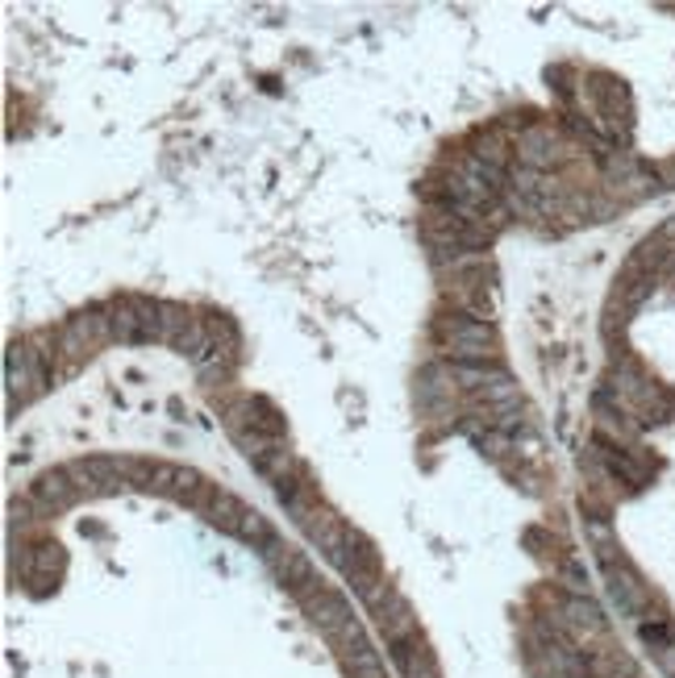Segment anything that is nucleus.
<instances>
[{
	"label": "nucleus",
	"mask_w": 675,
	"mask_h": 678,
	"mask_svg": "<svg viewBox=\"0 0 675 678\" xmlns=\"http://www.w3.org/2000/svg\"><path fill=\"white\" fill-rule=\"evenodd\" d=\"M438 346L454 355V362H471V367H492L497 358V333L492 325L480 317H463V312H447L438 317Z\"/></svg>",
	"instance_id": "nucleus-1"
},
{
	"label": "nucleus",
	"mask_w": 675,
	"mask_h": 678,
	"mask_svg": "<svg viewBox=\"0 0 675 678\" xmlns=\"http://www.w3.org/2000/svg\"><path fill=\"white\" fill-rule=\"evenodd\" d=\"M334 566L342 571V578H347L350 587H355V595L359 599H371V595L380 592V587H388V578H383V562H380V549L367 542L364 533H355L350 528L347 545L338 549V558H334Z\"/></svg>",
	"instance_id": "nucleus-2"
},
{
	"label": "nucleus",
	"mask_w": 675,
	"mask_h": 678,
	"mask_svg": "<svg viewBox=\"0 0 675 678\" xmlns=\"http://www.w3.org/2000/svg\"><path fill=\"white\" fill-rule=\"evenodd\" d=\"M367 612H371V625L380 628V637L388 645H400L417 637V616L409 608V599L392 587H380V592L367 599Z\"/></svg>",
	"instance_id": "nucleus-3"
},
{
	"label": "nucleus",
	"mask_w": 675,
	"mask_h": 678,
	"mask_svg": "<svg viewBox=\"0 0 675 678\" xmlns=\"http://www.w3.org/2000/svg\"><path fill=\"white\" fill-rule=\"evenodd\" d=\"M267 562H272V571H276V578L288 587V592L296 595V599H309L313 592H321V578H317V566H313L300 549H293V545H284L276 537V542L267 545Z\"/></svg>",
	"instance_id": "nucleus-4"
},
{
	"label": "nucleus",
	"mask_w": 675,
	"mask_h": 678,
	"mask_svg": "<svg viewBox=\"0 0 675 678\" xmlns=\"http://www.w3.org/2000/svg\"><path fill=\"white\" fill-rule=\"evenodd\" d=\"M300 604H305L309 620L321 628V637H326L329 645L338 641L347 628L359 625V620H355V608H350V599L342 592H334V587H321V592H313L309 599H300Z\"/></svg>",
	"instance_id": "nucleus-5"
},
{
	"label": "nucleus",
	"mask_w": 675,
	"mask_h": 678,
	"mask_svg": "<svg viewBox=\"0 0 675 678\" xmlns=\"http://www.w3.org/2000/svg\"><path fill=\"white\" fill-rule=\"evenodd\" d=\"M334 649H338V658H342V666H347L350 678H388L380 654L371 649V641L364 637V628H359V625L347 628V633L334 641Z\"/></svg>",
	"instance_id": "nucleus-6"
},
{
	"label": "nucleus",
	"mask_w": 675,
	"mask_h": 678,
	"mask_svg": "<svg viewBox=\"0 0 675 678\" xmlns=\"http://www.w3.org/2000/svg\"><path fill=\"white\" fill-rule=\"evenodd\" d=\"M300 528H305V537H309V542L317 545L329 562L338 558V549H342V545H347V537H350V525L334 508H326V504H317V508L300 521Z\"/></svg>",
	"instance_id": "nucleus-7"
},
{
	"label": "nucleus",
	"mask_w": 675,
	"mask_h": 678,
	"mask_svg": "<svg viewBox=\"0 0 675 678\" xmlns=\"http://www.w3.org/2000/svg\"><path fill=\"white\" fill-rule=\"evenodd\" d=\"M30 495H34V504H42L47 512H63V508H71V504H75L80 487H75L71 471H42V475L34 479Z\"/></svg>",
	"instance_id": "nucleus-8"
}]
</instances>
